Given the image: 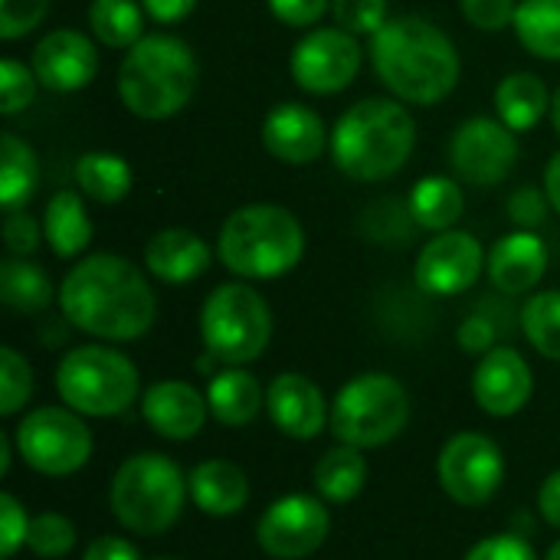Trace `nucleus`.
<instances>
[{"mask_svg":"<svg viewBox=\"0 0 560 560\" xmlns=\"http://www.w3.org/2000/svg\"><path fill=\"white\" fill-rule=\"evenodd\" d=\"M450 161L466 184L495 187L515 171L518 138L502 118H466L450 141Z\"/></svg>","mask_w":560,"mask_h":560,"instance_id":"obj_14","label":"nucleus"},{"mask_svg":"<svg viewBox=\"0 0 560 560\" xmlns=\"http://www.w3.org/2000/svg\"><path fill=\"white\" fill-rule=\"evenodd\" d=\"M217 253L240 279H279L302 262L305 230L279 203H246L220 226Z\"/></svg>","mask_w":560,"mask_h":560,"instance_id":"obj_5","label":"nucleus"},{"mask_svg":"<svg viewBox=\"0 0 560 560\" xmlns=\"http://www.w3.org/2000/svg\"><path fill=\"white\" fill-rule=\"evenodd\" d=\"M141 413H144V423L158 436L184 443V440H194L203 430L210 404H207V394H200L194 384L158 381V384H151L144 390Z\"/></svg>","mask_w":560,"mask_h":560,"instance_id":"obj_20","label":"nucleus"},{"mask_svg":"<svg viewBox=\"0 0 560 560\" xmlns=\"http://www.w3.org/2000/svg\"><path fill=\"white\" fill-rule=\"evenodd\" d=\"M325 144V121L302 102H282L262 118V148L282 164H312Z\"/></svg>","mask_w":560,"mask_h":560,"instance_id":"obj_19","label":"nucleus"},{"mask_svg":"<svg viewBox=\"0 0 560 560\" xmlns=\"http://www.w3.org/2000/svg\"><path fill=\"white\" fill-rule=\"evenodd\" d=\"M43 226H36V220L26 210H13L3 220V243L13 256H33L39 246Z\"/></svg>","mask_w":560,"mask_h":560,"instance_id":"obj_44","label":"nucleus"},{"mask_svg":"<svg viewBox=\"0 0 560 560\" xmlns=\"http://www.w3.org/2000/svg\"><path fill=\"white\" fill-rule=\"evenodd\" d=\"M410 423L407 387L381 371L351 377L331 404V433L338 443L354 450H377L397 440Z\"/></svg>","mask_w":560,"mask_h":560,"instance_id":"obj_7","label":"nucleus"},{"mask_svg":"<svg viewBox=\"0 0 560 560\" xmlns=\"http://www.w3.org/2000/svg\"><path fill=\"white\" fill-rule=\"evenodd\" d=\"M371 62L394 98L410 105H436L459 82V52L453 39L423 16L387 20L374 33Z\"/></svg>","mask_w":560,"mask_h":560,"instance_id":"obj_2","label":"nucleus"},{"mask_svg":"<svg viewBox=\"0 0 560 560\" xmlns=\"http://www.w3.org/2000/svg\"><path fill=\"white\" fill-rule=\"evenodd\" d=\"M331 532L325 502L312 495H285L272 502L256 522V545L276 560L312 558Z\"/></svg>","mask_w":560,"mask_h":560,"instance_id":"obj_13","label":"nucleus"},{"mask_svg":"<svg viewBox=\"0 0 560 560\" xmlns=\"http://www.w3.org/2000/svg\"><path fill=\"white\" fill-rule=\"evenodd\" d=\"M417 148V121L394 98L354 102L331 131L335 167L361 184L394 177Z\"/></svg>","mask_w":560,"mask_h":560,"instance_id":"obj_3","label":"nucleus"},{"mask_svg":"<svg viewBox=\"0 0 560 560\" xmlns=\"http://www.w3.org/2000/svg\"><path fill=\"white\" fill-rule=\"evenodd\" d=\"M548 194H541L538 187H518L512 197H509V217L518 230H535L548 220Z\"/></svg>","mask_w":560,"mask_h":560,"instance_id":"obj_43","label":"nucleus"},{"mask_svg":"<svg viewBox=\"0 0 560 560\" xmlns=\"http://www.w3.org/2000/svg\"><path fill=\"white\" fill-rule=\"evenodd\" d=\"M266 413L279 433H285L289 440H302V443L315 440L331 420V407L325 404V394L318 390V384L295 371L272 377V384L266 387Z\"/></svg>","mask_w":560,"mask_h":560,"instance_id":"obj_16","label":"nucleus"},{"mask_svg":"<svg viewBox=\"0 0 560 560\" xmlns=\"http://www.w3.org/2000/svg\"><path fill=\"white\" fill-rule=\"evenodd\" d=\"M52 0H0V39H20L26 33H33L46 13H49Z\"/></svg>","mask_w":560,"mask_h":560,"instance_id":"obj_39","label":"nucleus"},{"mask_svg":"<svg viewBox=\"0 0 560 560\" xmlns=\"http://www.w3.org/2000/svg\"><path fill=\"white\" fill-rule=\"evenodd\" d=\"M144 266L154 279L167 285H184L210 269V246L184 226L161 230L144 246Z\"/></svg>","mask_w":560,"mask_h":560,"instance_id":"obj_22","label":"nucleus"},{"mask_svg":"<svg viewBox=\"0 0 560 560\" xmlns=\"http://www.w3.org/2000/svg\"><path fill=\"white\" fill-rule=\"evenodd\" d=\"M522 325H525V338L541 358L560 361V292L551 289L532 295L522 312Z\"/></svg>","mask_w":560,"mask_h":560,"instance_id":"obj_34","label":"nucleus"},{"mask_svg":"<svg viewBox=\"0 0 560 560\" xmlns=\"http://www.w3.org/2000/svg\"><path fill=\"white\" fill-rule=\"evenodd\" d=\"M33 72L49 92H79L98 72L95 43L79 30H52L33 49Z\"/></svg>","mask_w":560,"mask_h":560,"instance_id":"obj_17","label":"nucleus"},{"mask_svg":"<svg viewBox=\"0 0 560 560\" xmlns=\"http://www.w3.org/2000/svg\"><path fill=\"white\" fill-rule=\"evenodd\" d=\"M364 450H354V446H331L318 463H315V472H312V482H315V492L325 499V502H335V505H345L351 499L361 495L364 482H368V459L361 456Z\"/></svg>","mask_w":560,"mask_h":560,"instance_id":"obj_27","label":"nucleus"},{"mask_svg":"<svg viewBox=\"0 0 560 560\" xmlns=\"http://www.w3.org/2000/svg\"><path fill=\"white\" fill-rule=\"evenodd\" d=\"M154 560H177V558H154Z\"/></svg>","mask_w":560,"mask_h":560,"instance_id":"obj_54","label":"nucleus"},{"mask_svg":"<svg viewBox=\"0 0 560 560\" xmlns=\"http://www.w3.org/2000/svg\"><path fill=\"white\" fill-rule=\"evenodd\" d=\"M36 85H39V79L33 69H26L16 59H3L0 62V115L13 118L23 108H30L36 98Z\"/></svg>","mask_w":560,"mask_h":560,"instance_id":"obj_37","label":"nucleus"},{"mask_svg":"<svg viewBox=\"0 0 560 560\" xmlns=\"http://www.w3.org/2000/svg\"><path fill=\"white\" fill-rule=\"evenodd\" d=\"M535 390L532 368L515 348H492L476 374H472V397L489 417H515L528 407Z\"/></svg>","mask_w":560,"mask_h":560,"instance_id":"obj_18","label":"nucleus"},{"mask_svg":"<svg viewBox=\"0 0 560 560\" xmlns=\"http://www.w3.org/2000/svg\"><path fill=\"white\" fill-rule=\"evenodd\" d=\"M0 299L16 315H36L52 302V285L36 262L10 256L0 262Z\"/></svg>","mask_w":560,"mask_h":560,"instance_id":"obj_30","label":"nucleus"},{"mask_svg":"<svg viewBox=\"0 0 560 560\" xmlns=\"http://www.w3.org/2000/svg\"><path fill=\"white\" fill-rule=\"evenodd\" d=\"M56 390L82 417H118L138 397V368L115 348L82 345L59 361Z\"/></svg>","mask_w":560,"mask_h":560,"instance_id":"obj_9","label":"nucleus"},{"mask_svg":"<svg viewBox=\"0 0 560 560\" xmlns=\"http://www.w3.org/2000/svg\"><path fill=\"white\" fill-rule=\"evenodd\" d=\"M20 459L39 476H72L92 459V430L69 407H36L13 430Z\"/></svg>","mask_w":560,"mask_h":560,"instance_id":"obj_10","label":"nucleus"},{"mask_svg":"<svg viewBox=\"0 0 560 560\" xmlns=\"http://www.w3.org/2000/svg\"><path fill=\"white\" fill-rule=\"evenodd\" d=\"M26 532H30L26 509L10 492H3L0 495V558H13L26 545Z\"/></svg>","mask_w":560,"mask_h":560,"instance_id":"obj_41","label":"nucleus"},{"mask_svg":"<svg viewBox=\"0 0 560 560\" xmlns=\"http://www.w3.org/2000/svg\"><path fill=\"white\" fill-rule=\"evenodd\" d=\"M190 502L210 518H230L246 509L249 502V479L230 459H207L190 476Z\"/></svg>","mask_w":560,"mask_h":560,"instance_id":"obj_23","label":"nucleus"},{"mask_svg":"<svg viewBox=\"0 0 560 560\" xmlns=\"http://www.w3.org/2000/svg\"><path fill=\"white\" fill-rule=\"evenodd\" d=\"M551 125H555V131L560 135V85L558 92L551 95Z\"/></svg>","mask_w":560,"mask_h":560,"instance_id":"obj_52","label":"nucleus"},{"mask_svg":"<svg viewBox=\"0 0 560 560\" xmlns=\"http://www.w3.org/2000/svg\"><path fill=\"white\" fill-rule=\"evenodd\" d=\"M89 26L98 43L112 49H131L144 36V13L135 0H92Z\"/></svg>","mask_w":560,"mask_h":560,"instance_id":"obj_33","label":"nucleus"},{"mask_svg":"<svg viewBox=\"0 0 560 560\" xmlns=\"http://www.w3.org/2000/svg\"><path fill=\"white\" fill-rule=\"evenodd\" d=\"M436 479L443 492L466 509L486 505L495 499L505 479V456L495 440L486 433H456L446 440L436 459Z\"/></svg>","mask_w":560,"mask_h":560,"instance_id":"obj_11","label":"nucleus"},{"mask_svg":"<svg viewBox=\"0 0 560 560\" xmlns=\"http://www.w3.org/2000/svg\"><path fill=\"white\" fill-rule=\"evenodd\" d=\"M10 472V436L0 433V476Z\"/></svg>","mask_w":560,"mask_h":560,"instance_id":"obj_51","label":"nucleus"},{"mask_svg":"<svg viewBox=\"0 0 560 560\" xmlns=\"http://www.w3.org/2000/svg\"><path fill=\"white\" fill-rule=\"evenodd\" d=\"M463 560H538V558H535V548H532L522 535L509 532V535L482 538L479 545H472V548H469V555H466Z\"/></svg>","mask_w":560,"mask_h":560,"instance_id":"obj_42","label":"nucleus"},{"mask_svg":"<svg viewBox=\"0 0 560 560\" xmlns=\"http://www.w3.org/2000/svg\"><path fill=\"white\" fill-rule=\"evenodd\" d=\"M36 184H39L36 151L23 138L7 131L0 138V207H3V213L23 210L30 203V197L36 194Z\"/></svg>","mask_w":560,"mask_h":560,"instance_id":"obj_29","label":"nucleus"},{"mask_svg":"<svg viewBox=\"0 0 560 560\" xmlns=\"http://www.w3.org/2000/svg\"><path fill=\"white\" fill-rule=\"evenodd\" d=\"M495 112L515 135L532 131L551 112V92L541 75L512 72L495 89Z\"/></svg>","mask_w":560,"mask_h":560,"instance_id":"obj_26","label":"nucleus"},{"mask_svg":"<svg viewBox=\"0 0 560 560\" xmlns=\"http://www.w3.org/2000/svg\"><path fill=\"white\" fill-rule=\"evenodd\" d=\"M486 272L499 292L525 295L548 272V246L535 230H512L489 249Z\"/></svg>","mask_w":560,"mask_h":560,"instance_id":"obj_21","label":"nucleus"},{"mask_svg":"<svg viewBox=\"0 0 560 560\" xmlns=\"http://www.w3.org/2000/svg\"><path fill=\"white\" fill-rule=\"evenodd\" d=\"M200 66L194 49L167 33L141 36L118 69V98L121 105L144 118L161 121L177 115L197 89Z\"/></svg>","mask_w":560,"mask_h":560,"instance_id":"obj_4","label":"nucleus"},{"mask_svg":"<svg viewBox=\"0 0 560 560\" xmlns=\"http://www.w3.org/2000/svg\"><path fill=\"white\" fill-rule=\"evenodd\" d=\"M482 269L486 253L479 240L463 230H446L420 249L413 279L430 295H463L479 282Z\"/></svg>","mask_w":560,"mask_h":560,"instance_id":"obj_15","label":"nucleus"},{"mask_svg":"<svg viewBox=\"0 0 560 560\" xmlns=\"http://www.w3.org/2000/svg\"><path fill=\"white\" fill-rule=\"evenodd\" d=\"M512 30L532 56L560 62V0H522Z\"/></svg>","mask_w":560,"mask_h":560,"instance_id":"obj_32","label":"nucleus"},{"mask_svg":"<svg viewBox=\"0 0 560 560\" xmlns=\"http://www.w3.org/2000/svg\"><path fill=\"white\" fill-rule=\"evenodd\" d=\"M466 210V194L456 180L430 174L423 180H417V187L410 190V217L430 230V233H446L459 223Z\"/></svg>","mask_w":560,"mask_h":560,"instance_id":"obj_28","label":"nucleus"},{"mask_svg":"<svg viewBox=\"0 0 560 560\" xmlns=\"http://www.w3.org/2000/svg\"><path fill=\"white\" fill-rule=\"evenodd\" d=\"M538 512L548 525L560 528V469L551 472L545 482H541V492H538Z\"/></svg>","mask_w":560,"mask_h":560,"instance_id":"obj_49","label":"nucleus"},{"mask_svg":"<svg viewBox=\"0 0 560 560\" xmlns=\"http://www.w3.org/2000/svg\"><path fill=\"white\" fill-rule=\"evenodd\" d=\"M26 548L43 560L66 558L75 548V525L59 512H43V515L30 518Z\"/></svg>","mask_w":560,"mask_h":560,"instance_id":"obj_35","label":"nucleus"},{"mask_svg":"<svg viewBox=\"0 0 560 560\" xmlns=\"http://www.w3.org/2000/svg\"><path fill=\"white\" fill-rule=\"evenodd\" d=\"M459 7L463 16L482 33H499L512 26L518 13V0H459Z\"/></svg>","mask_w":560,"mask_h":560,"instance_id":"obj_40","label":"nucleus"},{"mask_svg":"<svg viewBox=\"0 0 560 560\" xmlns=\"http://www.w3.org/2000/svg\"><path fill=\"white\" fill-rule=\"evenodd\" d=\"M190 495L180 466L164 453H138L125 459L112 479V512L131 535L151 538L167 532Z\"/></svg>","mask_w":560,"mask_h":560,"instance_id":"obj_6","label":"nucleus"},{"mask_svg":"<svg viewBox=\"0 0 560 560\" xmlns=\"http://www.w3.org/2000/svg\"><path fill=\"white\" fill-rule=\"evenodd\" d=\"M545 560H560V538L555 541V545H551V551L545 555Z\"/></svg>","mask_w":560,"mask_h":560,"instance_id":"obj_53","label":"nucleus"},{"mask_svg":"<svg viewBox=\"0 0 560 560\" xmlns=\"http://www.w3.org/2000/svg\"><path fill=\"white\" fill-rule=\"evenodd\" d=\"M272 338L269 302L246 282L217 285L200 308V341L226 368H243L262 358Z\"/></svg>","mask_w":560,"mask_h":560,"instance_id":"obj_8","label":"nucleus"},{"mask_svg":"<svg viewBox=\"0 0 560 560\" xmlns=\"http://www.w3.org/2000/svg\"><path fill=\"white\" fill-rule=\"evenodd\" d=\"M141 7L158 23H177L197 7V0H141Z\"/></svg>","mask_w":560,"mask_h":560,"instance_id":"obj_48","label":"nucleus"},{"mask_svg":"<svg viewBox=\"0 0 560 560\" xmlns=\"http://www.w3.org/2000/svg\"><path fill=\"white\" fill-rule=\"evenodd\" d=\"M207 404H210V417L223 427H249L262 407H266V394L259 387V381L243 371V368H223L210 377L207 387Z\"/></svg>","mask_w":560,"mask_h":560,"instance_id":"obj_24","label":"nucleus"},{"mask_svg":"<svg viewBox=\"0 0 560 560\" xmlns=\"http://www.w3.org/2000/svg\"><path fill=\"white\" fill-rule=\"evenodd\" d=\"M545 194L551 200V210L560 217V151L548 161V167H545Z\"/></svg>","mask_w":560,"mask_h":560,"instance_id":"obj_50","label":"nucleus"},{"mask_svg":"<svg viewBox=\"0 0 560 560\" xmlns=\"http://www.w3.org/2000/svg\"><path fill=\"white\" fill-rule=\"evenodd\" d=\"M75 180H79V190L92 197L95 203H118L128 197L135 174L125 158L112 151H89L75 164Z\"/></svg>","mask_w":560,"mask_h":560,"instance_id":"obj_31","label":"nucleus"},{"mask_svg":"<svg viewBox=\"0 0 560 560\" xmlns=\"http://www.w3.org/2000/svg\"><path fill=\"white\" fill-rule=\"evenodd\" d=\"M66 322L102 341L144 338L158 318V299L144 272L115 253L75 262L59 285Z\"/></svg>","mask_w":560,"mask_h":560,"instance_id":"obj_1","label":"nucleus"},{"mask_svg":"<svg viewBox=\"0 0 560 560\" xmlns=\"http://www.w3.org/2000/svg\"><path fill=\"white\" fill-rule=\"evenodd\" d=\"M331 0H269V10L285 26H312L325 16Z\"/></svg>","mask_w":560,"mask_h":560,"instance_id":"obj_45","label":"nucleus"},{"mask_svg":"<svg viewBox=\"0 0 560 560\" xmlns=\"http://www.w3.org/2000/svg\"><path fill=\"white\" fill-rule=\"evenodd\" d=\"M43 240L59 259H75L92 243V220L75 190H56L43 210Z\"/></svg>","mask_w":560,"mask_h":560,"instance_id":"obj_25","label":"nucleus"},{"mask_svg":"<svg viewBox=\"0 0 560 560\" xmlns=\"http://www.w3.org/2000/svg\"><path fill=\"white\" fill-rule=\"evenodd\" d=\"M456 341H459V348H463L466 354L486 358V354L495 348V325H492L489 318H482V315H469V318L459 325Z\"/></svg>","mask_w":560,"mask_h":560,"instance_id":"obj_46","label":"nucleus"},{"mask_svg":"<svg viewBox=\"0 0 560 560\" xmlns=\"http://www.w3.org/2000/svg\"><path fill=\"white\" fill-rule=\"evenodd\" d=\"M335 23L354 36L361 33H377L390 16H387V0H331Z\"/></svg>","mask_w":560,"mask_h":560,"instance_id":"obj_38","label":"nucleus"},{"mask_svg":"<svg viewBox=\"0 0 560 560\" xmlns=\"http://www.w3.org/2000/svg\"><path fill=\"white\" fill-rule=\"evenodd\" d=\"M33 394V368L30 361L13 351V348H0V413L13 417L26 407Z\"/></svg>","mask_w":560,"mask_h":560,"instance_id":"obj_36","label":"nucleus"},{"mask_svg":"<svg viewBox=\"0 0 560 560\" xmlns=\"http://www.w3.org/2000/svg\"><path fill=\"white\" fill-rule=\"evenodd\" d=\"M361 62L364 49L354 33L341 26H318L295 43L289 72L299 89L312 95H335L358 79Z\"/></svg>","mask_w":560,"mask_h":560,"instance_id":"obj_12","label":"nucleus"},{"mask_svg":"<svg viewBox=\"0 0 560 560\" xmlns=\"http://www.w3.org/2000/svg\"><path fill=\"white\" fill-rule=\"evenodd\" d=\"M82 560H141V555L128 538L102 535V538L89 541V548L82 551Z\"/></svg>","mask_w":560,"mask_h":560,"instance_id":"obj_47","label":"nucleus"}]
</instances>
